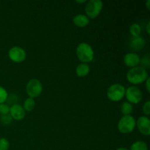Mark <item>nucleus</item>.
<instances>
[{"mask_svg":"<svg viewBox=\"0 0 150 150\" xmlns=\"http://www.w3.org/2000/svg\"><path fill=\"white\" fill-rule=\"evenodd\" d=\"M149 77L146 69L141 66L132 67L127 73V80L132 84H141Z\"/></svg>","mask_w":150,"mask_h":150,"instance_id":"nucleus-1","label":"nucleus"},{"mask_svg":"<svg viewBox=\"0 0 150 150\" xmlns=\"http://www.w3.org/2000/svg\"><path fill=\"white\" fill-rule=\"evenodd\" d=\"M76 56L78 59L82 62V63L87 64L88 62H90L93 60L95 54H94L93 48L89 44L81 42L79 44L76 48Z\"/></svg>","mask_w":150,"mask_h":150,"instance_id":"nucleus-2","label":"nucleus"},{"mask_svg":"<svg viewBox=\"0 0 150 150\" xmlns=\"http://www.w3.org/2000/svg\"><path fill=\"white\" fill-rule=\"evenodd\" d=\"M125 87L123 85L120 83H114L107 89V97L113 102H118L125 97Z\"/></svg>","mask_w":150,"mask_h":150,"instance_id":"nucleus-3","label":"nucleus"},{"mask_svg":"<svg viewBox=\"0 0 150 150\" xmlns=\"http://www.w3.org/2000/svg\"><path fill=\"white\" fill-rule=\"evenodd\" d=\"M136 127V120L130 115L123 116L117 124V128L121 133L127 134L134 130Z\"/></svg>","mask_w":150,"mask_h":150,"instance_id":"nucleus-4","label":"nucleus"},{"mask_svg":"<svg viewBox=\"0 0 150 150\" xmlns=\"http://www.w3.org/2000/svg\"><path fill=\"white\" fill-rule=\"evenodd\" d=\"M103 1L100 0H90L86 2L85 6L86 16L88 18L94 19L98 17L103 9Z\"/></svg>","mask_w":150,"mask_h":150,"instance_id":"nucleus-5","label":"nucleus"},{"mask_svg":"<svg viewBox=\"0 0 150 150\" xmlns=\"http://www.w3.org/2000/svg\"><path fill=\"white\" fill-rule=\"evenodd\" d=\"M26 91L29 98H38L42 92V85L40 81L37 79H31L29 81L26 86Z\"/></svg>","mask_w":150,"mask_h":150,"instance_id":"nucleus-6","label":"nucleus"},{"mask_svg":"<svg viewBox=\"0 0 150 150\" xmlns=\"http://www.w3.org/2000/svg\"><path fill=\"white\" fill-rule=\"evenodd\" d=\"M126 99L127 100V102L133 104H138L142 101V98H143V94L141 91L140 89H139L136 86H130L125 89V95Z\"/></svg>","mask_w":150,"mask_h":150,"instance_id":"nucleus-7","label":"nucleus"},{"mask_svg":"<svg viewBox=\"0 0 150 150\" xmlns=\"http://www.w3.org/2000/svg\"><path fill=\"white\" fill-rule=\"evenodd\" d=\"M8 57L13 62L20 63L24 61L26 57V53L23 48L18 46L12 47L8 51Z\"/></svg>","mask_w":150,"mask_h":150,"instance_id":"nucleus-8","label":"nucleus"},{"mask_svg":"<svg viewBox=\"0 0 150 150\" xmlns=\"http://www.w3.org/2000/svg\"><path fill=\"white\" fill-rule=\"evenodd\" d=\"M136 126H137L139 132L144 136H149L150 134V120L146 116H142L136 121Z\"/></svg>","mask_w":150,"mask_h":150,"instance_id":"nucleus-9","label":"nucleus"},{"mask_svg":"<svg viewBox=\"0 0 150 150\" xmlns=\"http://www.w3.org/2000/svg\"><path fill=\"white\" fill-rule=\"evenodd\" d=\"M10 115L13 118V120H16L17 121L22 120L25 117L26 111L23 109V107L19 104H13L10 108Z\"/></svg>","mask_w":150,"mask_h":150,"instance_id":"nucleus-10","label":"nucleus"},{"mask_svg":"<svg viewBox=\"0 0 150 150\" xmlns=\"http://www.w3.org/2000/svg\"><path fill=\"white\" fill-rule=\"evenodd\" d=\"M124 63L127 67H135L139 66L140 63V57L136 53H128L124 57Z\"/></svg>","mask_w":150,"mask_h":150,"instance_id":"nucleus-11","label":"nucleus"},{"mask_svg":"<svg viewBox=\"0 0 150 150\" xmlns=\"http://www.w3.org/2000/svg\"><path fill=\"white\" fill-rule=\"evenodd\" d=\"M145 45V40L142 37H133L130 41V47L135 51L142 49Z\"/></svg>","mask_w":150,"mask_h":150,"instance_id":"nucleus-12","label":"nucleus"},{"mask_svg":"<svg viewBox=\"0 0 150 150\" xmlns=\"http://www.w3.org/2000/svg\"><path fill=\"white\" fill-rule=\"evenodd\" d=\"M73 23L79 27H84L89 23V18L83 14L76 15L73 18Z\"/></svg>","mask_w":150,"mask_h":150,"instance_id":"nucleus-13","label":"nucleus"},{"mask_svg":"<svg viewBox=\"0 0 150 150\" xmlns=\"http://www.w3.org/2000/svg\"><path fill=\"white\" fill-rule=\"evenodd\" d=\"M89 70H90V67H89V64H87L86 63H81L76 67V73L79 77L83 78L89 74Z\"/></svg>","mask_w":150,"mask_h":150,"instance_id":"nucleus-14","label":"nucleus"},{"mask_svg":"<svg viewBox=\"0 0 150 150\" xmlns=\"http://www.w3.org/2000/svg\"><path fill=\"white\" fill-rule=\"evenodd\" d=\"M133 105H132L130 103L127 102V101L122 103V104L121 105V108H120L121 113L124 116L130 115V114L133 112Z\"/></svg>","mask_w":150,"mask_h":150,"instance_id":"nucleus-15","label":"nucleus"},{"mask_svg":"<svg viewBox=\"0 0 150 150\" xmlns=\"http://www.w3.org/2000/svg\"><path fill=\"white\" fill-rule=\"evenodd\" d=\"M35 101L33 98H29L26 100H25L24 103H23V109L25 110V111H28V112H30L32 110L35 108Z\"/></svg>","mask_w":150,"mask_h":150,"instance_id":"nucleus-16","label":"nucleus"},{"mask_svg":"<svg viewBox=\"0 0 150 150\" xmlns=\"http://www.w3.org/2000/svg\"><path fill=\"white\" fill-rule=\"evenodd\" d=\"M147 144L142 141H137L130 146V150H147Z\"/></svg>","mask_w":150,"mask_h":150,"instance_id":"nucleus-17","label":"nucleus"},{"mask_svg":"<svg viewBox=\"0 0 150 150\" xmlns=\"http://www.w3.org/2000/svg\"><path fill=\"white\" fill-rule=\"evenodd\" d=\"M141 32H142V29H141V26L139 23H133L130 26V33L133 37L140 36Z\"/></svg>","mask_w":150,"mask_h":150,"instance_id":"nucleus-18","label":"nucleus"},{"mask_svg":"<svg viewBox=\"0 0 150 150\" xmlns=\"http://www.w3.org/2000/svg\"><path fill=\"white\" fill-rule=\"evenodd\" d=\"M8 98V93L3 86H0V104L4 103Z\"/></svg>","mask_w":150,"mask_h":150,"instance_id":"nucleus-19","label":"nucleus"},{"mask_svg":"<svg viewBox=\"0 0 150 150\" xmlns=\"http://www.w3.org/2000/svg\"><path fill=\"white\" fill-rule=\"evenodd\" d=\"M10 143L5 138H0V150H8Z\"/></svg>","mask_w":150,"mask_h":150,"instance_id":"nucleus-20","label":"nucleus"},{"mask_svg":"<svg viewBox=\"0 0 150 150\" xmlns=\"http://www.w3.org/2000/svg\"><path fill=\"white\" fill-rule=\"evenodd\" d=\"M140 63L142 64V67L145 68V67H149L150 65V59L149 54H146L144 56L142 60H140Z\"/></svg>","mask_w":150,"mask_h":150,"instance_id":"nucleus-21","label":"nucleus"},{"mask_svg":"<svg viewBox=\"0 0 150 150\" xmlns=\"http://www.w3.org/2000/svg\"><path fill=\"white\" fill-rule=\"evenodd\" d=\"M10 107L6 103L0 104V114L1 115L8 114L10 113Z\"/></svg>","mask_w":150,"mask_h":150,"instance_id":"nucleus-22","label":"nucleus"},{"mask_svg":"<svg viewBox=\"0 0 150 150\" xmlns=\"http://www.w3.org/2000/svg\"><path fill=\"white\" fill-rule=\"evenodd\" d=\"M12 120H13V118H12L11 116L10 115V114L1 116V121L3 124H4V125L10 124L12 122Z\"/></svg>","mask_w":150,"mask_h":150,"instance_id":"nucleus-23","label":"nucleus"},{"mask_svg":"<svg viewBox=\"0 0 150 150\" xmlns=\"http://www.w3.org/2000/svg\"><path fill=\"white\" fill-rule=\"evenodd\" d=\"M142 111L143 113L144 114V115H146V117L149 116L150 114V101L147 100L144 104L143 105L142 107Z\"/></svg>","mask_w":150,"mask_h":150,"instance_id":"nucleus-24","label":"nucleus"},{"mask_svg":"<svg viewBox=\"0 0 150 150\" xmlns=\"http://www.w3.org/2000/svg\"><path fill=\"white\" fill-rule=\"evenodd\" d=\"M146 91L148 92H150V86H149V83H150V78L148 77V79L146 80Z\"/></svg>","mask_w":150,"mask_h":150,"instance_id":"nucleus-25","label":"nucleus"},{"mask_svg":"<svg viewBox=\"0 0 150 150\" xmlns=\"http://www.w3.org/2000/svg\"><path fill=\"white\" fill-rule=\"evenodd\" d=\"M149 26H150V23H149V22H148V23H147V26H146V32H147L148 35H149V34H150Z\"/></svg>","mask_w":150,"mask_h":150,"instance_id":"nucleus-26","label":"nucleus"},{"mask_svg":"<svg viewBox=\"0 0 150 150\" xmlns=\"http://www.w3.org/2000/svg\"><path fill=\"white\" fill-rule=\"evenodd\" d=\"M149 3H150V0H148V1H146V7H147L148 10H149Z\"/></svg>","mask_w":150,"mask_h":150,"instance_id":"nucleus-27","label":"nucleus"},{"mask_svg":"<svg viewBox=\"0 0 150 150\" xmlns=\"http://www.w3.org/2000/svg\"><path fill=\"white\" fill-rule=\"evenodd\" d=\"M76 2L79 3V4H83V3H86V0H83V1H76Z\"/></svg>","mask_w":150,"mask_h":150,"instance_id":"nucleus-28","label":"nucleus"},{"mask_svg":"<svg viewBox=\"0 0 150 150\" xmlns=\"http://www.w3.org/2000/svg\"><path fill=\"white\" fill-rule=\"evenodd\" d=\"M117 150H130V149H127V148H125V147H120V148H118Z\"/></svg>","mask_w":150,"mask_h":150,"instance_id":"nucleus-29","label":"nucleus"}]
</instances>
